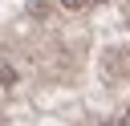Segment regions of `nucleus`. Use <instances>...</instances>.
Segmentation results:
<instances>
[{
  "label": "nucleus",
  "instance_id": "3",
  "mask_svg": "<svg viewBox=\"0 0 130 126\" xmlns=\"http://www.w3.org/2000/svg\"><path fill=\"white\" fill-rule=\"evenodd\" d=\"M102 126H122V118H106V122H102Z\"/></svg>",
  "mask_w": 130,
  "mask_h": 126
},
{
  "label": "nucleus",
  "instance_id": "1",
  "mask_svg": "<svg viewBox=\"0 0 130 126\" xmlns=\"http://www.w3.org/2000/svg\"><path fill=\"white\" fill-rule=\"evenodd\" d=\"M93 4H102V0H61V8H65V12H89Z\"/></svg>",
  "mask_w": 130,
  "mask_h": 126
},
{
  "label": "nucleus",
  "instance_id": "2",
  "mask_svg": "<svg viewBox=\"0 0 130 126\" xmlns=\"http://www.w3.org/2000/svg\"><path fill=\"white\" fill-rule=\"evenodd\" d=\"M12 81H16V69H12L8 61H0V89H8Z\"/></svg>",
  "mask_w": 130,
  "mask_h": 126
}]
</instances>
